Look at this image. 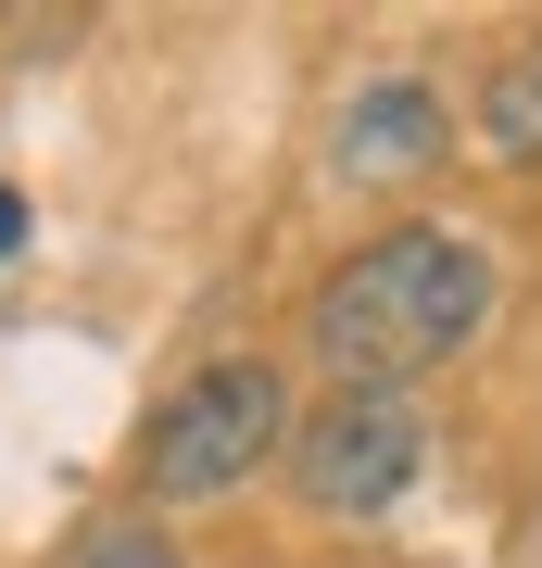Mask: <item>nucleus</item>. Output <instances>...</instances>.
I'll return each mask as SVG.
<instances>
[{"label": "nucleus", "instance_id": "nucleus-1", "mask_svg": "<svg viewBox=\"0 0 542 568\" xmlns=\"http://www.w3.org/2000/svg\"><path fill=\"white\" fill-rule=\"evenodd\" d=\"M492 304H504V265H492L480 227L403 215V227H366L303 291V354L328 366V392H417L429 366L480 354Z\"/></svg>", "mask_w": 542, "mask_h": 568}, {"label": "nucleus", "instance_id": "nucleus-2", "mask_svg": "<svg viewBox=\"0 0 542 568\" xmlns=\"http://www.w3.org/2000/svg\"><path fill=\"white\" fill-rule=\"evenodd\" d=\"M290 429H303V392L278 379V366L265 354H215V366H190V379L152 405L140 493L152 506H215V493H241L253 467H278Z\"/></svg>", "mask_w": 542, "mask_h": 568}, {"label": "nucleus", "instance_id": "nucleus-3", "mask_svg": "<svg viewBox=\"0 0 542 568\" xmlns=\"http://www.w3.org/2000/svg\"><path fill=\"white\" fill-rule=\"evenodd\" d=\"M417 467H429V405L417 392H328L290 429V493L328 530H379L417 493Z\"/></svg>", "mask_w": 542, "mask_h": 568}, {"label": "nucleus", "instance_id": "nucleus-4", "mask_svg": "<svg viewBox=\"0 0 542 568\" xmlns=\"http://www.w3.org/2000/svg\"><path fill=\"white\" fill-rule=\"evenodd\" d=\"M467 152L454 102L429 77H366L341 114H328V178L354 190V203H379V190H429L442 164Z\"/></svg>", "mask_w": 542, "mask_h": 568}, {"label": "nucleus", "instance_id": "nucleus-5", "mask_svg": "<svg viewBox=\"0 0 542 568\" xmlns=\"http://www.w3.org/2000/svg\"><path fill=\"white\" fill-rule=\"evenodd\" d=\"M480 152L518 164V178H542V39H518L480 77Z\"/></svg>", "mask_w": 542, "mask_h": 568}, {"label": "nucleus", "instance_id": "nucleus-6", "mask_svg": "<svg viewBox=\"0 0 542 568\" xmlns=\"http://www.w3.org/2000/svg\"><path fill=\"white\" fill-rule=\"evenodd\" d=\"M76 568H177V544H164L152 518H101L89 544H76Z\"/></svg>", "mask_w": 542, "mask_h": 568}, {"label": "nucleus", "instance_id": "nucleus-7", "mask_svg": "<svg viewBox=\"0 0 542 568\" xmlns=\"http://www.w3.org/2000/svg\"><path fill=\"white\" fill-rule=\"evenodd\" d=\"M13 253H25V190L0 178V265H13Z\"/></svg>", "mask_w": 542, "mask_h": 568}]
</instances>
